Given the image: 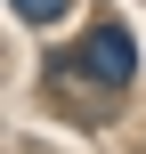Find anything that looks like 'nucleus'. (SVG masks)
Masks as SVG:
<instances>
[{
	"label": "nucleus",
	"mask_w": 146,
	"mask_h": 154,
	"mask_svg": "<svg viewBox=\"0 0 146 154\" xmlns=\"http://www.w3.org/2000/svg\"><path fill=\"white\" fill-rule=\"evenodd\" d=\"M8 8H16L24 24H57V16H65V0H8Z\"/></svg>",
	"instance_id": "nucleus-2"
},
{
	"label": "nucleus",
	"mask_w": 146,
	"mask_h": 154,
	"mask_svg": "<svg viewBox=\"0 0 146 154\" xmlns=\"http://www.w3.org/2000/svg\"><path fill=\"white\" fill-rule=\"evenodd\" d=\"M57 81H73V89H89V97H122L130 89V73H138V49H130V32L122 24H89L57 65H49Z\"/></svg>",
	"instance_id": "nucleus-1"
}]
</instances>
